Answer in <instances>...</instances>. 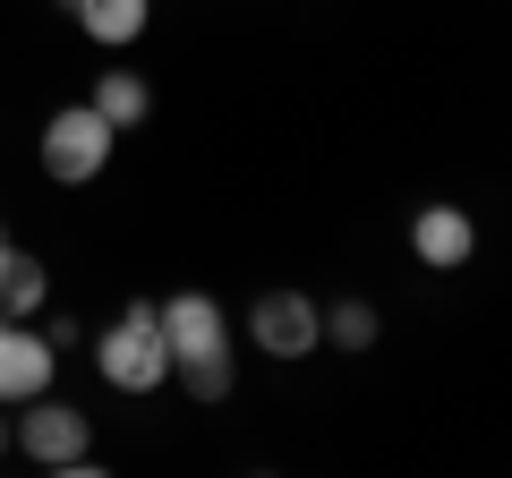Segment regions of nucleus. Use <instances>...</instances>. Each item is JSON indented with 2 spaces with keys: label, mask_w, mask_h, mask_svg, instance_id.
Wrapping results in <instances>:
<instances>
[{
  "label": "nucleus",
  "mask_w": 512,
  "mask_h": 478,
  "mask_svg": "<svg viewBox=\"0 0 512 478\" xmlns=\"http://www.w3.org/2000/svg\"><path fill=\"white\" fill-rule=\"evenodd\" d=\"M43 299H52V265L18 248L9 274H0V316H43Z\"/></svg>",
  "instance_id": "obj_10"
},
{
  "label": "nucleus",
  "mask_w": 512,
  "mask_h": 478,
  "mask_svg": "<svg viewBox=\"0 0 512 478\" xmlns=\"http://www.w3.org/2000/svg\"><path fill=\"white\" fill-rule=\"evenodd\" d=\"M35 154H43V180L52 188H94L111 171V154H120V129H111L94 103H52Z\"/></svg>",
  "instance_id": "obj_2"
},
{
  "label": "nucleus",
  "mask_w": 512,
  "mask_h": 478,
  "mask_svg": "<svg viewBox=\"0 0 512 478\" xmlns=\"http://www.w3.org/2000/svg\"><path fill=\"white\" fill-rule=\"evenodd\" d=\"M154 325H163L171 368H188V359H214V350H231V308H222L214 291H171V299H154Z\"/></svg>",
  "instance_id": "obj_5"
},
{
  "label": "nucleus",
  "mask_w": 512,
  "mask_h": 478,
  "mask_svg": "<svg viewBox=\"0 0 512 478\" xmlns=\"http://www.w3.org/2000/svg\"><path fill=\"white\" fill-rule=\"evenodd\" d=\"M9 257H18V239H9V222H0V274H9Z\"/></svg>",
  "instance_id": "obj_14"
},
{
  "label": "nucleus",
  "mask_w": 512,
  "mask_h": 478,
  "mask_svg": "<svg viewBox=\"0 0 512 478\" xmlns=\"http://www.w3.org/2000/svg\"><path fill=\"white\" fill-rule=\"evenodd\" d=\"M171 376H180V385H188V402H231V350H214V359H188V368H171Z\"/></svg>",
  "instance_id": "obj_12"
},
{
  "label": "nucleus",
  "mask_w": 512,
  "mask_h": 478,
  "mask_svg": "<svg viewBox=\"0 0 512 478\" xmlns=\"http://www.w3.org/2000/svg\"><path fill=\"white\" fill-rule=\"evenodd\" d=\"M94 376L128 402H146V393L171 385V350H163V325H154V299H128L103 333H94Z\"/></svg>",
  "instance_id": "obj_1"
},
{
  "label": "nucleus",
  "mask_w": 512,
  "mask_h": 478,
  "mask_svg": "<svg viewBox=\"0 0 512 478\" xmlns=\"http://www.w3.org/2000/svg\"><path fill=\"white\" fill-rule=\"evenodd\" d=\"M69 18H77V35H86L94 52H137L146 26H154V0H77Z\"/></svg>",
  "instance_id": "obj_8"
},
{
  "label": "nucleus",
  "mask_w": 512,
  "mask_h": 478,
  "mask_svg": "<svg viewBox=\"0 0 512 478\" xmlns=\"http://www.w3.org/2000/svg\"><path fill=\"white\" fill-rule=\"evenodd\" d=\"M239 333L256 342V359L299 368V359H316V350H325V308H316L308 291H291V282H274V291H256V299H248Z\"/></svg>",
  "instance_id": "obj_4"
},
{
  "label": "nucleus",
  "mask_w": 512,
  "mask_h": 478,
  "mask_svg": "<svg viewBox=\"0 0 512 478\" xmlns=\"http://www.w3.org/2000/svg\"><path fill=\"white\" fill-rule=\"evenodd\" d=\"M43 342H52V350H86V325H77V316H52V333H43Z\"/></svg>",
  "instance_id": "obj_13"
},
{
  "label": "nucleus",
  "mask_w": 512,
  "mask_h": 478,
  "mask_svg": "<svg viewBox=\"0 0 512 478\" xmlns=\"http://www.w3.org/2000/svg\"><path fill=\"white\" fill-rule=\"evenodd\" d=\"M9 453H26L35 470H94V419L60 393H35V402L9 410Z\"/></svg>",
  "instance_id": "obj_3"
},
{
  "label": "nucleus",
  "mask_w": 512,
  "mask_h": 478,
  "mask_svg": "<svg viewBox=\"0 0 512 478\" xmlns=\"http://www.w3.org/2000/svg\"><path fill=\"white\" fill-rule=\"evenodd\" d=\"M0 461H9V410H0Z\"/></svg>",
  "instance_id": "obj_15"
},
{
  "label": "nucleus",
  "mask_w": 512,
  "mask_h": 478,
  "mask_svg": "<svg viewBox=\"0 0 512 478\" xmlns=\"http://www.w3.org/2000/svg\"><path fill=\"white\" fill-rule=\"evenodd\" d=\"M410 257H419L427 274H461V265L478 257V222L461 214L453 197H436V205H419V214H410Z\"/></svg>",
  "instance_id": "obj_7"
},
{
  "label": "nucleus",
  "mask_w": 512,
  "mask_h": 478,
  "mask_svg": "<svg viewBox=\"0 0 512 478\" xmlns=\"http://www.w3.org/2000/svg\"><path fill=\"white\" fill-rule=\"evenodd\" d=\"M86 103H94V111L111 120V129L128 137V129H146V111H154V86H146V69H128V60L111 52V69L86 86Z\"/></svg>",
  "instance_id": "obj_9"
},
{
  "label": "nucleus",
  "mask_w": 512,
  "mask_h": 478,
  "mask_svg": "<svg viewBox=\"0 0 512 478\" xmlns=\"http://www.w3.org/2000/svg\"><path fill=\"white\" fill-rule=\"evenodd\" d=\"M384 316L367 308V299H333L325 308V350H342V359H359V350H376Z\"/></svg>",
  "instance_id": "obj_11"
},
{
  "label": "nucleus",
  "mask_w": 512,
  "mask_h": 478,
  "mask_svg": "<svg viewBox=\"0 0 512 478\" xmlns=\"http://www.w3.org/2000/svg\"><path fill=\"white\" fill-rule=\"evenodd\" d=\"M52 376H60V350L35 333V316H0V410L52 393Z\"/></svg>",
  "instance_id": "obj_6"
}]
</instances>
